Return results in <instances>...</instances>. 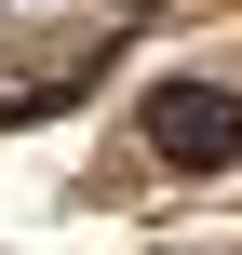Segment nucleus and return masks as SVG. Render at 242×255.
<instances>
[{"instance_id":"1","label":"nucleus","mask_w":242,"mask_h":255,"mask_svg":"<svg viewBox=\"0 0 242 255\" xmlns=\"http://www.w3.org/2000/svg\"><path fill=\"white\" fill-rule=\"evenodd\" d=\"M148 148L189 161V175L242 161V94H216V81H148Z\"/></svg>"}]
</instances>
